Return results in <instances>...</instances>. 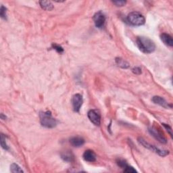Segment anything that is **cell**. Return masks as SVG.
I'll return each instance as SVG.
<instances>
[{
  "instance_id": "cell-8",
  "label": "cell",
  "mask_w": 173,
  "mask_h": 173,
  "mask_svg": "<svg viewBox=\"0 0 173 173\" xmlns=\"http://www.w3.org/2000/svg\"><path fill=\"white\" fill-rule=\"evenodd\" d=\"M83 102V96L81 94L77 93L74 95L72 99V104L74 110L77 112H79L81 106H82Z\"/></svg>"
},
{
  "instance_id": "cell-19",
  "label": "cell",
  "mask_w": 173,
  "mask_h": 173,
  "mask_svg": "<svg viewBox=\"0 0 173 173\" xmlns=\"http://www.w3.org/2000/svg\"><path fill=\"white\" fill-rule=\"evenodd\" d=\"M124 172H127V173H135V172H137V171L135 170L133 167H130V166L128 165L127 167H126L124 168Z\"/></svg>"
},
{
  "instance_id": "cell-18",
  "label": "cell",
  "mask_w": 173,
  "mask_h": 173,
  "mask_svg": "<svg viewBox=\"0 0 173 173\" xmlns=\"http://www.w3.org/2000/svg\"><path fill=\"white\" fill-rule=\"evenodd\" d=\"M6 8H5L3 6H1V8H0V16H1L2 18L4 20H6L7 18V14H6Z\"/></svg>"
},
{
  "instance_id": "cell-9",
  "label": "cell",
  "mask_w": 173,
  "mask_h": 173,
  "mask_svg": "<svg viewBox=\"0 0 173 173\" xmlns=\"http://www.w3.org/2000/svg\"><path fill=\"white\" fill-rule=\"evenodd\" d=\"M152 101H153L154 103L160 105V106H162L165 108H172V105L169 104L167 101L162 97L154 96L152 98Z\"/></svg>"
},
{
  "instance_id": "cell-23",
  "label": "cell",
  "mask_w": 173,
  "mask_h": 173,
  "mask_svg": "<svg viewBox=\"0 0 173 173\" xmlns=\"http://www.w3.org/2000/svg\"><path fill=\"white\" fill-rule=\"evenodd\" d=\"M133 73L135 74H140L141 73V69H140V67H135L132 70Z\"/></svg>"
},
{
  "instance_id": "cell-24",
  "label": "cell",
  "mask_w": 173,
  "mask_h": 173,
  "mask_svg": "<svg viewBox=\"0 0 173 173\" xmlns=\"http://www.w3.org/2000/svg\"><path fill=\"white\" fill-rule=\"evenodd\" d=\"M162 124L163 125V126L165 127L166 129L167 130V131L168 132L169 134H170L171 136L172 137V128H171V127L170 126H168V125L167 124H164V123H163V124Z\"/></svg>"
},
{
  "instance_id": "cell-6",
  "label": "cell",
  "mask_w": 173,
  "mask_h": 173,
  "mask_svg": "<svg viewBox=\"0 0 173 173\" xmlns=\"http://www.w3.org/2000/svg\"><path fill=\"white\" fill-rule=\"evenodd\" d=\"M88 118L90 121L96 126H100L101 123V115L97 110H91L88 112Z\"/></svg>"
},
{
  "instance_id": "cell-10",
  "label": "cell",
  "mask_w": 173,
  "mask_h": 173,
  "mask_svg": "<svg viewBox=\"0 0 173 173\" xmlns=\"http://www.w3.org/2000/svg\"><path fill=\"white\" fill-rule=\"evenodd\" d=\"M83 159L87 162H93L96 161V154H95V152L92 150H87L84 152L83 154Z\"/></svg>"
},
{
  "instance_id": "cell-5",
  "label": "cell",
  "mask_w": 173,
  "mask_h": 173,
  "mask_svg": "<svg viewBox=\"0 0 173 173\" xmlns=\"http://www.w3.org/2000/svg\"><path fill=\"white\" fill-rule=\"evenodd\" d=\"M149 133L151 135L155 140H157L159 142H160L162 144H167V138L164 137V135L162 132L158 130L154 127H151L148 128Z\"/></svg>"
},
{
  "instance_id": "cell-3",
  "label": "cell",
  "mask_w": 173,
  "mask_h": 173,
  "mask_svg": "<svg viewBox=\"0 0 173 173\" xmlns=\"http://www.w3.org/2000/svg\"><path fill=\"white\" fill-rule=\"evenodd\" d=\"M127 20L131 25L133 26H141L145 24V17L137 12H133L128 14Z\"/></svg>"
},
{
  "instance_id": "cell-4",
  "label": "cell",
  "mask_w": 173,
  "mask_h": 173,
  "mask_svg": "<svg viewBox=\"0 0 173 173\" xmlns=\"http://www.w3.org/2000/svg\"><path fill=\"white\" fill-rule=\"evenodd\" d=\"M138 141H139V143H140L141 145H143L144 147L147 148V149H148V150H150L152 151L155 152V153L158 154L159 155H160V156L164 157V156H166V155H167L169 154L168 151L164 150H161V149L155 147V145H151L150 144L147 143L146 141L144 140V139L141 138V137L138 138Z\"/></svg>"
},
{
  "instance_id": "cell-12",
  "label": "cell",
  "mask_w": 173,
  "mask_h": 173,
  "mask_svg": "<svg viewBox=\"0 0 173 173\" xmlns=\"http://www.w3.org/2000/svg\"><path fill=\"white\" fill-rule=\"evenodd\" d=\"M160 38L165 45L170 47H172L173 40H172V37L170 35H168L167 33H162L160 35Z\"/></svg>"
},
{
  "instance_id": "cell-7",
  "label": "cell",
  "mask_w": 173,
  "mask_h": 173,
  "mask_svg": "<svg viewBox=\"0 0 173 173\" xmlns=\"http://www.w3.org/2000/svg\"><path fill=\"white\" fill-rule=\"evenodd\" d=\"M93 19L95 23V25H96L97 28L98 29L103 28L105 25V22H106V16H105V15L102 12L100 11L95 14Z\"/></svg>"
},
{
  "instance_id": "cell-21",
  "label": "cell",
  "mask_w": 173,
  "mask_h": 173,
  "mask_svg": "<svg viewBox=\"0 0 173 173\" xmlns=\"http://www.w3.org/2000/svg\"><path fill=\"white\" fill-rule=\"evenodd\" d=\"M117 164L122 168H124L125 167H127V166H128V164L127 163V162L124 160H121V159L117 160Z\"/></svg>"
},
{
  "instance_id": "cell-20",
  "label": "cell",
  "mask_w": 173,
  "mask_h": 173,
  "mask_svg": "<svg viewBox=\"0 0 173 173\" xmlns=\"http://www.w3.org/2000/svg\"><path fill=\"white\" fill-rule=\"evenodd\" d=\"M52 47H53V49L56 50L57 52H58V53H62L64 52V49L59 45H57V44H54L53 43V45H52Z\"/></svg>"
},
{
  "instance_id": "cell-16",
  "label": "cell",
  "mask_w": 173,
  "mask_h": 173,
  "mask_svg": "<svg viewBox=\"0 0 173 173\" xmlns=\"http://www.w3.org/2000/svg\"><path fill=\"white\" fill-rule=\"evenodd\" d=\"M10 171L13 173L15 172H23V171L21 169L19 166L16 164H12L10 166Z\"/></svg>"
},
{
  "instance_id": "cell-14",
  "label": "cell",
  "mask_w": 173,
  "mask_h": 173,
  "mask_svg": "<svg viewBox=\"0 0 173 173\" xmlns=\"http://www.w3.org/2000/svg\"><path fill=\"white\" fill-rule=\"evenodd\" d=\"M61 158H62L64 161L66 162H73L74 160V156L72 152L70 151H65L61 154Z\"/></svg>"
},
{
  "instance_id": "cell-22",
  "label": "cell",
  "mask_w": 173,
  "mask_h": 173,
  "mask_svg": "<svg viewBox=\"0 0 173 173\" xmlns=\"http://www.w3.org/2000/svg\"><path fill=\"white\" fill-rule=\"evenodd\" d=\"M112 3L116 6H124L125 4H126L127 2L123 1V0H120V1L119 0H118V1H113Z\"/></svg>"
},
{
  "instance_id": "cell-11",
  "label": "cell",
  "mask_w": 173,
  "mask_h": 173,
  "mask_svg": "<svg viewBox=\"0 0 173 173\" xmlns=\"http://www.w3.org/2000/svg\"><path fill=\"white\" fill-rule=\"evenodd\" d=\"M70 143L73 147H81L85 144V140L82 137H74L70 140Z\"/></svg>"
},
{
  "instance_id": "cell-1",
  "label": "cell",
  "mask_w": 173,
  "mask_h": 173,
  "mask_svg": "<svg viewBox=\"0 0 173 173\" xmlns=\"http://www.w3.org/2000/svg\"><path fill=\"white\" fill-rule=\"evenodd\" d=\"M136 42L139 49L145 53H151L155 49V43L147 37H138Z\"/></svg>"
},
{
  "instance_id": "cell-15",
  "label": "cell",
  "mask_w": 173,
  "mask_h": 173,
  "mask_svg": "<svg viewBox=\"0 0 173 173\" xmlns=\"http://www.w3.org/2000/svg\"><path fill=\"white\" fill-rule=\"evenodd\" d=\"M116 63L118 66L123 68V69H128V68L130 66L129 64L126 62L124 60L120 58V57H116Z\"/></svg>"
},
{
  "instance_id": "cell-13",
  "label": "cell",
  "mask_w": 173,
  "mask_h": 173,
  "mask_svg": "<svg viewBox=\"0 0 173 173\" xmlns=\"http://www.w3.org/2000/svg\"><path fill=\"white\" fill-rule=\"evenodd\" d=\"M39 4L42 9L47 10V11H51L53 9V5L49 1H40Z\"/></svg>"
},
{
  "instance_id": "cell-2",
  "label": "cell",
  "mask_w": 173,
  "mask_h": 173,
  "mask_svg": "<svg viewBox=\"0 0 173 173\" xmlns=\"http://www.w3.org/2000/svg\"><path fill=\"white\" fill-rule=\"evenodd\" d=\"M40 122L43 127L52 128L56 127L57 120L54 118L50 112H42L39 114Z\"/></svg>"
},
{
  "instance_id": "cell-17",
  "label": "cell",
  "mask_w": 173,
  "mask_h": 173,
  "mask_svg": "<svg viewBox=\"0 0 173 173\" xmlns=\"http://www.w3.org/2000/svg\"><path fill=\"white\" fill-rule=\"evenodd\" d=\"M1 145L3 149H4L5 150H8L9 147L7 145L6 142V137L4 136V135L2 134L1 135Z\"/></svg>"
}]
</instances>
